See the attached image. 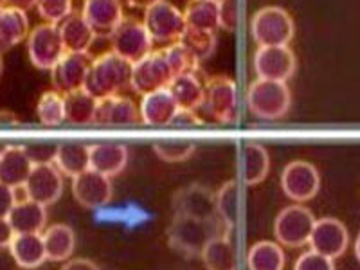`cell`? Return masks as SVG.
Segmentation results:
<instances>
[{
	"label": "cell",
	"instance_id": "1",
	"mask_svg": "<svg viewBox=\"0 0 360 270\" xmlns=\"http://www.w3.org/2000/svg\"><path fill=\"white\" fill-rule=\"evenodd\" d=\"M130 82L131 63L108 51L92 60L83 89L96 99H103L123 92L130 86Z\"/></svg>",
	"mask_w": 360,
	"mask_h": 270
},
{
	"label": "cell",
	"instance_id": "2",
	"mask_svg": "<svg viewBox=\"0 0 360 270\" xmlns=\"http://www.w3.org/2000/svg\"><path fill=\"white\" fill-rule=\"evenodd\" d=\"M247 107L254 117L262 121H278L288 114L292 105V92L287 82L254 79L247 89Z\"/></svg>",
	"mask_w": 360,
	"mask_h": 270
},
{
	"label": "cell",
	"instance_id": "3",
	"mask_svg": "<svg viewBox=\"0 0 360 270\" xmlns=\"http://www.w3.org/2000/svg\"><path fill=\"white\" fill-rule=\"evenodd\" d=\"M294 18L279 6H265L250 18V37L258 47L288 45L294 40Z\"/></svg>",
	"mask_w": 360,
	"mask_h": 270
},
{
	"label": "cell",
	"instance_id": "4",
	"mask_svg": "<svg viewBox=\"0 0 360 270\" xmlns=\"http://www.w3.org/2000/svg\"><path fill=\"white\" fill-rule=\"evenodd\" d=\"M217 218L214 220H197L191 217L175 214L168 229V243L175 250L188 256H200L205 243L218 236Z\"/></svg>",
	"mask_w": 360,
	"mask_h": 270
},
{
	"label": "cell",
	"instance_id": "5",
	"mask_svg": "<svg viewBox=\"0 0 360 270\" xmlns=\"http://www.w3.org/2000/svg\"><path fill=\"white\" fill-rule=\"evenodd\" d=\"M143 24L152 37L153 44L172 45L180 41L184 37L188 24H186L184 13L169 0H159L148 9H144Z\"/></svg>",
	"mask_w": 360,
	"mask_h": 270
},
{
	"label": "cell",
	"instance_id": "6",
	"mask_svg": "<svg viewBox=\"0 0 360 270\" xmlns=\"http://www.w3.org/2000/svg\"><path fill=\"white\" fill-rule=\"evenodd\" d=\"M200 108L217 123H238L240 108H238V89L234 79L227 76H214V78L205 79L204 101Z\"/></svg>",
	"mask_w": 360,
	"mask_h": 270
},
{
	"label": "cell",
	"instance_id": "7",
	"mask_svg": "<svg viewBox=\"0 0 360 270\" xmlns=\"http://www.w3.org/2000/svg\"><path fill=\"white\" fill-rule=\"evenodd\" d=\"M315 217L310 209L301 204H294L279 211L274 221V236L279 245L299 249L310 240Z\"/></svg>",
	"mask_w": 360,
	"mask_h": 270
},
{
	"label": "cell",
	"instance_id": "8",
	"mask_svg": "<svg viewBox=\"0 0 360 270\" xmlns=\"http://www.w3.org/2000/svg\"><path fill=\"white\" fill-rule=\"evenodd\" d=\"M112 53L124 58L131 65L153 51V40L137 18H124L110 37Z\"/></svg>",
	"mask_w": 360,
	"mask_h": 270
},
{
	"label": "cell",
	"instance_id": "9",
	"mask_svg": "<svg viewBox=\"0 0 360 270\" xmlns=\"http://www.w3.org/2000/svg\"><path fill=\"white\" fill-rule=\"evenodd\" d=\"M29 60L37 69L51 70L65 54L60 29L54 24H40L27 34Z\"/></svg>",
	"mask_w": 360,
	"mask_h": 270
},
{
	"label": "cell",
	"instance_id": "10",
	"mask_svg": "<svg viewBox=\"0 0 360 270\" xmlns=\"http://www.w3.org/2000/svg\"><path fill=\"white\" fill-rule=\"evenodd\" d=\"M175 78L169 69L162 49L152 51V53L131 65V82L130 86L135 94L146 96L150 92L168 89L172 79Z\"/></svg>",
	"mask_w": 360,
	"mask_h": 270
},
{
	"label": "cell",
	"instance_id": "11",
	"mask_svg": "<svg viewBox=\"0 0 360 270\" xmlns=\"http://www.w3.org/2000/svg\"><path fill=\"white\" fill-rule=\"evenodd\" d=\"M283 193L290 200L303 204L311 200L321 189V173L308 160H292L281 173Z\"/></svg>",
	"mask_w": 360,
	"mask_h": 270
},
{
	"label": "cell",
	"instance_id": "12",
	"mask_svg": "<svg viewBox=\"0 0 360 270\" xmlns=\"http://www.w3.org/2000/svg\"><path fill=\"white\" fill-rule=\"evenodd\" d=\"M252 67L258 78L288 82L297 69V58L288 45L258 47L254 53Z\"/></svg>",
	"mask_w": 360,
	"mask_h": 270
},
{
	"label": "cell",
	"instance_id": "13",
	"mask_svg": "<svg viewBox=\"0 0 360 270\" xmlns=\"http://www.w3.org/2000/svg\"><path fill=\"white\" fill-rule=\"evenodd\" d=\"M25 198L49 207L63 193V175L53 162L34 164L24 184Z\"/></svg>",
	"mask_w": 360,
	"mask_h": 270
},
{
	"label": "cell",
	"instance_id": "14",
	"mask_svg": "<svg viewBox=\"0 0 360 270\" xmlns=\"http://www.w3.org/2000/svg\"><path fill=\"white\" fill-rule=\"evenodd\" d=\"M308 245L314 252H319L330 259L340 258L349 245V233L346 225L337 218H321L315 220Z\"/></svg>",
	"mask_w": 360,
	"mask_h": 270
},
{
	"label": "cell",
	"instance_id": "15",
	"mask_svg": "<svg viewBox=\"0 0 360 270\" xmlns=\"http://www.w3.org/2000/svg\"><path fill=\"white\" fill-rule=\"evenodd\" d=\"M175 214L191 217L197 220H214L217 217V197L202 184H189L173 195Z\"/></svg>",
	"mask_w": 360,
	"mask_h": 270
},
{
	"label": "cell",
	"instance_id": "16",
	"mask_svg": "<svg viewBox=\"0 0 360 270\" xmlns=\"http://www.w3.org/2000/svg\"><path fill=\"white\" fill-rule=\"evenodd\" d=\"M92 58L89 53H65L51 69V83L62 96L83 89Z\"/></svg>",
	"mask_w": 360,
	"mask_h": 270
},
{
	"label": "cell",
	"instance_id": "17",
	"mask_svg": "<svg viewBox=\"0 0 360 270\" xmlns=\"http://www.w3.org/2000/svg\"><path fill=\"white\" fill-rule=\"evenodd\" d=\"M72 195L85 209L105 207L114 195L110 176H105L89 168L72 179Z\"/></svg>",
	"mask_w": 360,
	"mask_h": 270
},
{
	"label": "cell",
	"instance_id": "18",
	"mask_svg": "<svg viewBox=\"0 0 360 270\" xmlns=\"http://www.w3.org/2000/svg\"><path fill=\"white\" fill-rule=\"evenodd\" d=\"M82 15L96 37L110 38L124 20L123 0H83Z\"/></svg>",
	"mask_w": 360,
	"mask_h": 270
},
{
	"label": "cell",
	"instance_id": "19",
	"mask_svg": "<svg viewBox=\"0 0 360 270\" xmlns=\"http://www.w3.org/2000/svg\"><path fill=\"white\" fill-rule=\"evenodd\" d=\"M141 121L139 107L127 96L98 99L94 124L99 127H134Z\"/></svg>",
	"mask_w": 360,
	"mask_h": 270
},
{
	"label": "cell",
	"instance_id": "20",
	"mask_svg": "<svg viewBox=\"0 0 360 270\" xmlns=\"http://www.w3.org/2000/svg\"><path fill=\"white\" fill-rule=\"evenodd\" d=\"M33 166L34 164L25 146L9 144L0 155V184L9 186L13 189L24 188Z\"/></svg>",
	"mask_w": 360,
	"mask_h": 270
},
{
	"label": "cell",
	"instance_id": "21",
	"mask_svg": "<svg viewBox=\"0 0 360 270\" xmlns=\"http://www.w3.org/2000/svg\"><path fill=\"white\" fill-rule=\"evenodd\" d=\"M15 234H41L47 227V207L38 202L17 200L8 214Z\"/></svg>",
	"mask_w": 360,
	"mask_h": 270
},
{
	"label": "cell",
	"instance_id": "22",
	"mask_svg": "<svg viewBox=\"0 0 360 270\" xmlns=\"http://www.w3.org/2000/svg\"><path fill=\"white\" fill-rule=\"evenodd\" d=\"M176 110H179V105L168 89L150 92L141 99V123L148 127H168Z\"/></svg>",
	"mask_w": 360,
	"mask_h": 270
},
{
	"label": "cell",
	"instance_id": "23",
	"mask_svg": "<svg viewBox=\"0 0 360 270\" xmlns=\"http://www.w3.org/2000/svg\"><path fill=\"white\" fill-rule=\"evenodd\" d=\"M89 160L90 169L112 179L127 168L128 148L121 143L90 144Z\"/></svg>",
	"mask_w": 360,
	"mask_h": 270
},
{
	"label": "cell",
	"instance_id": "24",
	"mask_svg": "<svg viewBox=\"0 0 360 270\" xmlns=\"http://www.w3.org/2000/svg\"><path fill=\"white\" fill-rule=\"evenodd\" d=\"M60 37H62L65 53H89L92 44L98 37L94 34L89 22L85 20L82 13L72 11L60 24Z\"/></svg>",
	"mask_w": 360,
	"mask_h": 270
},
{
	"label": "cell",
	"instance_id": "25",
	"mask_svg": "<svg viewBox=\"0 0 360 270\" xmlns=\"http://www.w3.org/2000/svg\"><path fill=\"white\" fill-rule=\"evenodd\" d=\"M168 90L172 92L179 108L198 110L204 101L205 82L202 79L200 70H191V72L176 74L168 85Z\"/></svg>",
	"mask_w": 360,
	"mask_h": 270
},
{
	"label": "cell",
	"instance_id": "26",
	"mask_svg": "<svg viewBox=\"0 0 360 270\" xmlns=\"http://www.w3.org/2000/svg\"><path fill=\"white\" fill-rule=\"evenodd\" d=\"M9 252L20 269L33 270L47 259L41 234H15L9 243Z\"/></svg>",
	"mask_w": 360,
	"mask_h": 270
},
{
	"label": "cell",
	"instance_id": "27",
	"mask_svg": "<svg viewBox=\"0 0 360 270\" xmlns=\"http://www.w3.org/2000/svg\"><path fill=\"white\" fill-rule=\"evenodd\" d=\"M41 238L49 262H67L76 249V233L67 224H53L51 227H45Z\"/></svg>",
	"mask_w": 360,
	"mask_h": 270
},
{
	"label": "cell",
	"instance_id": "28",
	"mask_svg": "<svg viewBox=\"0 0 360 270\" xmlns=\"http://www.w3.org/2000/svg\"><path fill=\"white\" fill-rule=\"evenodd\" d=\"M29 31L27 13L8 6L0 9V54L27 40Z\"/></svg>",
	"mask_w": 360,
	"mask_h": 270
},
{
	"label": "cell",
	"instance_id": "29",
	"mask_svg": "<svg viewBox=\"0 0 360 270\" xmlns=\"http://www.w3.org/2000/svg\"><path fill=\"white\" fill-rule=\"evenodd\" d=\"M53 164L65 176H78L90 168L89 146L83 143H63L56 146Z\"/></svg>",
	"mask_w": 360,
	"mask_h": 270
},
{
	"label": "cell",
	"instance_id": "30",
	"mask_svg": "<svg viewBox=\"0 0 360 270\" xmlns=\"http://www.w3.org/2000/svg\"><path fill=\"white\" fill-rule=\"evenodd\" d=\"M63 101H65V123L74 127L94 124L98 99L90 96L85 89L69 92L63 96Z\"/></svg>",
	"mask_w": 360,
	"mask_h": 270
},
{
	"label": "cell",
	"instance_id": "31",
	"mask_svg": "<svg viewBox=\"0 0 360 270\" xmlns=\"http://www.w3.org/2000/svg\"><path fill=\"white\" fill-rule=\"evenodd\" d=\"M200 256L207 270H236V250L225 233L211 238Z\"/></svg>",
	"mask_w": 360,
	"mask_h": 270
},
{
	"label": "cell",
	"instance_id": "32",
	"mask_svg": "<svg viewBox=\"0 0 360 270\" xmlns=\"http://www.w3.org/2000/svg\"><path fill=\"white\" fill-rule=\"evenodd\" d=\"M184 18L189 29L217 33V29H220L218 0H189L184 9Z\"/></svg>",
	"mask_w": 360,
	"mask_h": 270
},
{
	"label": "cell",
	"instance_id": "33",
	"mask_svg": "<svg viewBox=\"0 0 360 270\" xmlns=\"http://www.w3.org/2000/svg\"><path fill=\"white\" fill-rule=\"evenodd\" d=\"M285 252L283 247L276 242L254 243L247 254V269L249 270H285Z\"/></svg>",
	"mask_w": 360,
	"mask_h": 270
},
{
	"label": "cell",
	"instance_id": "34",
	"mask_svg": "<svg viewBox=\"0 0 360 270\" xmlns=\"http://www.w3.org/2000/svg\"><path fill=\"white\" fill-rule=\"evenodd\" d=\"M243 180L245 184L256 186L266 179L270 172V157L266 148L259 143H247L243 148Z\"/></svg>",
	"mask_w": 360,
	"mask_h": 270
},
{
	"label": "cell",
	"instance_id": "35",
	"mask_svg": "<svg viewBox=\"0 0 360 270\" xmlns=\"http://www.w3.org/2000/svg\"><path fill=\"white\" fill-rule=\"evenodd\" d=\"M217 197V217L220 218L225 229H233L240 217V198H238V184L236 180L225 182Z\"/></svg>",
	"mask_w": 360,
	"mask_h": 270
},
{
	"label": "cell",
	"instance_id": "36",
	"mask_svg": "<svg viewBox=\"0 0 360 270\" xmlns=\"http://www.w3.org/2000/svg\"><path fill=\"white\" fill-rule=\"evenodd\" d=\"M37 115L44 127H60L65 123V101L56 90H47L40 96L37 105Z\"/></svg>",
	"mask_w": 360,
	"mask_h": 270
},
{
	"label": "cell",
	"instance_id": "37",
	"mask_svg": "<svg viewBox=\"0 0 360 270\" xmlns=\"http://www.w3.org/2000/svg\"><path fill=\"white\" fill-rule=\"evenodd\" d=\"M180 41L188 47L189 53L195 56L198 63L205 62L207 58L217 49V33L211 31H198V29H186L184 37L180 38Z\"/></svg>",
	"mask_w": 360,
	"mask_h": 270
},
{
	"label": "cell",
	"instance_id": "38",
	"mask_svg": "<svg viewBox=\"0 0 360 270\" xmlns=\"http://www.w3.org/2000/svg\"><path fill=\"white\" fill-rule=\"evenodd\" d=\"M197 144L188 139H162L153 143V152L166 162H182L195 153Z\"/></svg>",
	"mask_w": 360,
	"mask_h": 270
},
{
	"label": "cell",
	"instance_id": "39",
	"mask_svg": "<svg viewBox=\"0 0 360 270\" xmlns=\"http://www.w3.org/2000/svg\"><path fill=\"white\" fill-rule=\"evenodd\" d=\"M162 53L164 58H166V62H168L169 69H172L173 76L182 72H191V70H200V63L195 60V56L189 53L188 47L182 41L166 45Z\"/></svg>",
	"mask_w": 360,
	"mask_h": 270
},
{
	"label": "cell",
	"instance_id": "40",
	"mask_svg": "<svg viewBox=\"0 0 360 270\" xmlns=\"http://www.w3.org/2000/svg\"><path fill=\"white\" fill-rule=\"evenodd\" d=\"M38 15L47 24L58 25L63 18H67L72 9V0H38L37 2Z\"/></svg>",
	"mask_w": 360,
	"mask_h": 270
},
{
	"label": "cell",
	"instance_id": "41",
	"mask_svg": "<svg viewBox=\"0 0 360 270\" xmlns=\"http://www.w3.org/2000/svg\"><path fill=\"white\" fill-rule=\"evenodd\" d=\"M294 270H335V265H333V259L326 258L319 252H314V250H308L299 256Z\"/></svg>",
	"mask_w": 360,
	"mask_h": 270
},
{
	"label": "cell",
	"instance_id": "42",
	"mask_svg": "<svg viewBox=\"0 0 360 270\" xmlns=\"http://www.w3.org/2000/svg\"><path fill=\"white\" fill-rule=\"evenodd\" d=\"M238 0H218V18H220V29L227 33H234L238 25Z\"/></svg>",
	"mask_w": 360,
	"mask_h": 270
},
{
	"label": "cell",
	"instance_id": "43",
	"mask_svg": "<svg viewBox=\"0 0 360 270\" xmlns=\"http://www.w3.org/2000/svg\"><path fill=\"white\" fill-rule=\"evenodd\" d=\"M25 150H27L33 164L53 162L54 153H56V146L53 144H33V146H25Z\"/></svg>",
	"mask_w": 360,
	"mask_h": 270
},
{
	"label": "cell",
	"instance_id": "44",
	"mask_svg": "<svg viewBox=\"0 0 360 270\" xmlns=\"http://www.w3.org/2000/svg\"><path fill=\"white\" fill-rule=\"evenodd\" d=\"M204 123L202 121L200 115L197 114V110H189V108H179L176 114L173 115L172 119V127H182V128H189V127H200Z\"/></svg>",
	"mask_w": 360,
	"mask_h": 270
},
{
	"label": "cell",
	"instance_id": "45",
	"mask_svg": "<svg viewBox=\"0 0 360 270\" xmlns=\"http://www.w3.org/2000/svg\"><path fill=\"white\" fill-rule=\"evenodd\" d=\"M15 202H17L15 189L9 188V186L0 184V218H8L9 211L13 209Z\"/></svg>",
	"mask_w": 360,
	"mask_h": 270
},
{
	"label": "cell",
	"instance_id": "46",
	"mask_svg": "<svg viewBox=\"0 0 360 270\" xmlns=\"http://www.w3.org/2000/svg\"><path fill=\"white\" fill-rule=\"evenodd\" d=\"M60 270H99V266L94 262H90L86 258H76V259H67L65 265Z\"/></svg>",
	"mask_w": 360,
	"mask_h": 270
},
{
	"label": "cell",
	"instance_id": "47",
	"mask_svg": "<svg viewBox=\"0 0 360 270\" xmlns=\"http://www.w3.org/2000/svg\"><path fill=\"white\" fill-rule=\"evenodd\" d=\"M13 236H15V233H13L11 225H9L8 218H0V249H4V247H9V243H11Z\"/></svg>",
	"mask_w": 360,
	"mask_h": 270
},
{
	"label": "cell",
	"instance_id": "48",
	"mask_svg": "<svg viewBox=\"0 0 360 270\" xmlns=\"http://www.w3.org/2000/svg\"><path fill=\"white\" fill-rule=\"evenodd\" d=\"M38 0H6V6L13 9H18V11L27 13L29 9L37 8Z\"/></svg>",
	"mask_w": 360,
	"mask_h": 270
},
{
	"label": "cell",
	"instance_id": "49",
	"mask_svg": "<svg viewBox=\"0 0 360 270\" xmlns=\"http://www.w3.org/2000/svg\"><path fill=\"white\" fill-rule=\"evenodd\" d=\"M17 124H20L17 115L8 110L0 112V127H17Z\"/></svg>",
	"mask_w": 360,
	"mask_h": 270
},
{
	"label": "cell",
	"instance_id": "50",
	"mask_svg": "<svg viewBox=\"0 0 360 270\" xmlns=\"http://www.w3.org/2000/svg\"><path fill=\"white\" fill-rule=\"evenodd\" d=\"M155 2H159V0H127V4L135 9H148L150 6L155 4Z\"/></svg>",
	"mask_w": 360,
	"mask_h": 270
},
{
	"label": "cell",
	"instance_id": "51",
	"mask_svg": "<svg viewBox=\"0 0 360 270\" xmlns=\"http://www.w3.org/2000/svg\"><path fill=\"white\" fill-rule=\"evenodd\" d=\"M355 256H356V259L360 262V234L356 236V242H355Z\"/></svg>",
	"mask_w": 360,
	"mask_h": 270
},
{
	"label": "cell",
	"instance_id": "52",
	"mask_svg": "<svg viewBox=\"0 0 360 270\" xmlns=\"http://www.w3.org/2000/svg\"><path fill=\"white\" fill-rule=\"evenodd\" d=\"M9 144L8 143H4V141H0V155H2V152H4L6 148H8Z\"/></svg>",
	"mask_w": 360,
	"mask_h": 270
},
{
	"label": "cell",
	"instance_id": "53",
	"mask_svg": "<svg viewBox=\"0 0 360 270\" xmlns=\"http://www.w3.org/2000/svg\"><path fill=\"white\" fill-rule=\"evenodd\" d=\"M2 70H4V60H2V54H0V76H2Z\"/></svg>",
	"mask_w": 360,
	"mask_h": 270
},
{
	"label": "cell",
	"instance_id": "54",
	"mask_svg": "<svg viewBox=\"0 0 360 270\" xmlns=\"http://www.w3.org/2000/svg\"><path fill=\"white\" fill-rule=\"evenodd\" d=\"M6 8V0H0V9Z\"/></svg>",
	"mask_w": 360,
	"mask_h": 270
}]
</instances>
